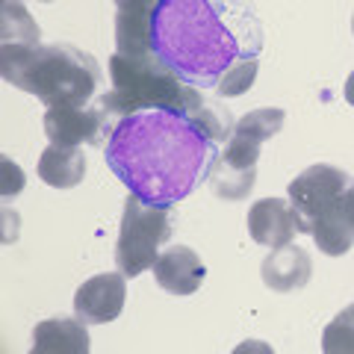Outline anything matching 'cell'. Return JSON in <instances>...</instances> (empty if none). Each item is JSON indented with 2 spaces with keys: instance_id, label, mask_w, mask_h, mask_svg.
<instances>
[{
  "instance_id": "9c48e42d",
  "label": "cell",
  "mask_w": 354,
  "mask_h": 354,
  "mask_svg": "<svg viewBox=\"0 0 354 354\" xmlns=\"http://www.w3.org/2000/svg\"><path fill=\"white\" fill-rule=\"evenodd\" d=\"M298 216L290 198H260L248 209V236L266 248H283L295 239Z\"/></svg>"
},
{
  "instance_id": "8992f818",
  "label": "cell",
  "mask_w": 354,
  "mask_h": 354,
  "mask_svg": "<svg viewBox=\"0 0 354 354\" xmlns=\"http://www.w3.org/2000/svg\"><path fill=\"white\" fill-rule=\"evenodd\" d=\"M348 186H351V177L342 169H337V165H328V162L307 165L301 174H295L290 180V186H286V198H290V204L295 207L298 230L310 236L313 218L328 213Z\"/></svg>"
},
{
  "instance_id": "ac0fdd59",
  "label": "cell",
  "mask_w": 354,
  "mask_h": 354,
  "mask_svg": "<svg viewBox=\"0 0 354 354\" xmlns=\"http://www.w3.org/2000/svg\"><path fill=\"white\" fill-rule=\"evenodd\" d=\"M189 118L207 133L209 139L218 142V145H225V142L234 136V127H236L234 113L221 104V97H218V101H209V97H204V104L198 106Z\"/></svg>"
},
{
  "instance_id": "3957f363",
  "label": "cell",
  "mask_w": 354,
  "mask_h": 354,
  "mask_svg": "<svg viewBox=\"0 0 354 354\" xmlns=\"http://www.w3.org/2000/svg\"><path fill=\"white\" fill-rule=\"evenodd\" d=\"M0 74L44 106H88L104 71L92 53L74 44H0Z\"/></svg>"
},
{
  "instance_id": "30bf717a",
  "label": "cell",
  "mask_w": 354,
  "mask_h": 354,
  "mask_svg": "<svg viewBox=\"0 0 354 354\" xmlns=\"http://www.w3.org/2000/svg\"><path fill=\"white\" fill-rule=\"evenodd\" d=\"M153 278L171 295H192L201 290L207 278V266L198 257V251L189 245H169L160 251L157 263H153Z\"/></svg>"
},
{
  "instance_id": "277c9868",
  "label": "cell",
  "mask_w": 354,
  "mask_h": 354,
  "mask_svg": "<svg viewBox=\"0 0 354 354\" xmlns=\"http://www.w3.org/2000/svg\"><path fill=\"white\" fill-rule=\"evenodd\" d=\"M201 104H204L201 88L183 83L153 53L130 57V53L115 50L109 57V92L97 95V106L104 109L113 124L121 115L151 106H169L192 115Z\"/></svg>"
},
{
  "instance_id": "7c38bea8",
  "label": "cell",
  "mask_w": 354,
  "mask_h": 354,
  "mask_svg": "<svg viewBox=\"0 0 354 354\" xmlns=\"http://www.w3.org/2000/svg\"><path fill=\"white\" fill-rule=\"evenodd\" d=\"M313 274V260L301 245H283L272 248L269 257L260 266V278L272 292H298L310 283Z\"/></svg>"
},
{
  "instance_id": "5bb4252c",
  "label": "cell",
  "mask_w": 354,
  "mask_h": 354,
  "mask_svg": "<svg viewBox=\"0 0 354 354\" xmlns=\"http://www.w3.org/2000/svg\"><path fill=\"white\" fill-rule=\"evenodd\" d=\"M86 157L80 145H50L39 157V177L53 189H74L86 177Z\"/></svg>"
},
{
  "instance_id": "ba28073f",
  "label": "cell",
  "mask_w": 354,
  "mask_h": 354,
  "mask_svg": "<svg viewBox=\"0 0 354 354\" xmlns=\"http://www.w3.org/2000/svg\"><path fill=\"white\" fill-rule=\"evenodd\" d=\"M127 301V274L104 272L80 283L74 292V316L86 325H106L121 316Z\"/></svg>"
},
{
  "instance_id": "484cf974",
  "label": "cell",
  "mask_w": 354,
  "mask_h": 354,
  "mask_svg": "<svg viewBox=\"0 0 354 354\" xmlns=\"http://www.w3.org/2000/svg\"><path fill=\"white\" fill-rule=\"evenodd\" d=\"M351 32H354V15H351Z\"/></svg>"
},
{
  "instance_id": "7a4b0ae2",
  "label": "cell",
  "mask_w": 354,
  "mask_h": 354,
  "mask_svg": "<svg viewBox=\"0 0 354 354\" xmlns=\"http://www.w3.org/2000/svg\"><path fill=\"white\" fill-rule=\"evenodd\" d=\"M263 24L254 0H160L151 53L195 88H216L236 62L260 59Z\"/></svg>"
},
{
  "instance_id": "2e32d148",
  "label": "cell",
  "mask_w": 354,
  "mask_h": 354,
  "mask_svg": "<svg viewBox=\"0 0 354 354\" xmlns=\"http://www.w3.org/2000/svg\"><path fill=\"white\" fill-rule=\"evenodd\" d=\"M0 44H39L41 30L21 0H0Z\"/></svg>"
},
{
  "instance_id": "6da1fadb",
  "label": "cell",
  "mask_w": 354,
  "mask_h": 354,
  "mask_svg": "<svg viewBox=\"0 0 354 354\" xmlns=\"http://www.w3.org/2000/svg\"><path fill=\"white\" fill-rule=\"evenodd\" d=\"M221 145L195 121L169 106L121 115L106 136V165L133 195L174 207L207 183Z\"/></svg>"
},
{
  "instance_id": "52a82bcc",
  "label": "cell",
  "mask_w": 354,
  "mask_h": 354,
  "mask_svg": "<svg viewBox=\"0 0 354 354\" xmlns=\"http://www.w3.org/2000/svg\"><path fill=\"white\" fill-rule=\"evenodd\" d=\"M113 121L101 106H48L44 136L53 145H104Z\"/></svg>"
},
{
  "instance_id": "7402d4cb",
  "label": "cell",
  "mask_w": 354,
  "mask_h": 354,
  "mask_svg": "<svg viewBox=\"0 0 354 354\" xmlns=\"http://www.w3.org/2000/svg\"><path fill=\"white\" fill-rule=\"evenodd\" d=\"M339 213H342V218L348 221V227L354 230V183H351L348 189L342 192V198H339Z\"/></svg>"
},
{
  "instance_id": "8fae6325",
  "label": "cell",
  "mask_w": 354,
  "mask_h": 354,
  "mask_svg": "<svg viewBox=\"0 0 354 354\" xmlns=\"http://www.w3.org/2000/svg\"><path fill=\"white\" fill-rule=\"evenodd\" d=\"M160 0H115V48L118 53H151V21Z\"/></svg>"
},
{
  "instance_id": "cb8c5ba5",
  "label": "cell",
  "mask_w": 354,
  "mask_h": 354,
  "mask_svg": "<svg viewBox=\"0 0 354 354\" xmlns=\"http://www.w3.org/2000/svg\"><path fill=\"white\" fill-rule=\"evenodd\" d=\"M39 3H53V0H39Z\"/></svg>"
},
{
  "instance_id": "5b68a950",
  "label": "cell",
  "mask_w": 354,
  "mask_h": 354,
  "mask_svg": "<svg viewBox=\"0 0 354 354\" xmlns=\"http://www.w3.org/2000/svg\"><path fill=\"white\" fill-rule=\"evenodd\" d=\"M171 207L148 204L139 195L124 198V213H121L118 242H115V266L121 274L136 278V274L153 269L160 257V248L171 239Z\"/></svg>"
},
{
  "instance_id": "d6986e66",
  "label": "cell",
  "mask_w": 354,
  "mask_h": 354,
  "mask_svg": "<svg viewBox=\"0 0 354 354\" xmlns=\"http://www.w3.org/2000/svg\"><path fill=\"white\" fill-rule=\"evenodd\" d=\"M322 351L325 354H354V313L348 307L325 325Z\"/></svg>"
},
{
  "instance_id": "603a6c76",
  "label": "cell",
  "mask_w": 354,
  "mask_h": 354,
  "mask_svg": "<svg viewBox=\"0 0 354 354\" xmlns=\"http://www.w3.org/2000/svg\"><path fill=\"white\" fill-rule=\"evenodd\" d=\"M342 97H346V104H348V106H354V71L348 74L346 88H342Z\"/></svg>"
},
{
  "instance_id": "4fadbf2b",
  "label": "cell",
  "mask_w": 354,
  "mask_h": 354,
  "mask_svg": "<svg viewBox=\"0 0 354 354\" xmlns=\"http://www.w3.org/2000/svg\"><path fill=\"white\" fill-rule=\"evenodd\" d=\"M92 342H88L86 322L80 319H44L32 330V354H88Z\"/></svg>"
},
{
  "instance_id": "44dd1931",
  "label": "cell",
  "mask_w": 354,
  "mask_h": 354,
  "mask_svg": "<svg viewBox=\"0 0 354 354\" xmlns=\"http://www.w3.org/2000/svg\"><path fill=\"white\" fill-rule=\"evenodd\" d=\"M21 189H24V174H21V169L3 157V195H18Z\"/></svg>"
},
{
  "instance_id": "e0dca14e",
  "label": "cell",
  "mask_w": 354,
  "mask_h": 354,
  "mask_svg": "<svg viewBox=\"0 0 354 354\" xmlns=\"http://www.w3.org/2000/svg\"><path fill=\"white\" fill-rule=\"evenodd\" d=\"M254 180H257V171H236L221 162H213V169L207 174V186L213 189L216 198H225V201L248 198V192L254 189Z\"/></svg>"
},
{
  "instance_id": "9a60e30c",
  "label": "cell",
  "mask_w": 354,
  "mask_h": 354,
  "mask_svg": "<svg viewBox=\"0 0 354 354\" xmlns=\"http://www.w3.org/2000/svg\"><path fill=\"white\" fill-rule=\"evenodd\" d=\"M310 236H313L316 248L328 254V257H342L346 251H351L354 245V230L348 227V221L342 218L339 213V201L322 213L319 218H313V225H310Z\"/></svg>"
},
{
  "instance_id": "ffe728a7",
  "label": "cell",
  "mask_w": 354,
  "mask_h": 354,
  "mask_svg": "<svg viewBox=\"0 0 354 354\" xmlns=\"http://www.w3.org/2000/svg\"><path fill=\"white\" fill-rule=\"evenodd\" d=\"M257 71H260V59H242L236 62L234 68H230L225 77L218 80V86L213 88L216 97H239V95H245L248 88L257 83Z\"/></svg>"
},
{
  "instance_id": "d4e9b609",
  "label": "cell",
  "mask_w": 354,
  "mask_h": 354,
  "mask_svg": "<svg viewBox=\"0 0 354 354\" xmlns=\"http://www.w3.org/2000/svg\"><path fill=\"white\" fill-rule=\"evenodd\" d=\"M348 310H351V313H354V301H351V304H348Z\"/></svg>"
}]
</instances>
